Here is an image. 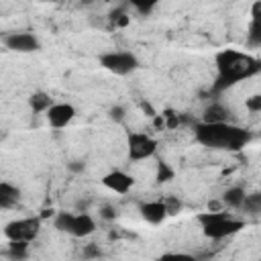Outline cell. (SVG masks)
I'll return each mask as SVG.
<instances>
[{
  "label": "cell",
  "mask_w": 261,
  "mask_h": 261,
  "mask_svg": "<svg viewBox=\"0 0 261 261\" xmlns=\"http://www.w3.org/2000/svg\"><path fill=\"white\" fill-rule=\"evenodd\" d=\"M175 177V171L169 167V163H165V161H159L157 163V184H165V181H171Z\"/></svg>",
  "instance_id": "ac0fdd59"
},
{
  "label": "cell",
  "mask_w": 261,
  "mask_h": 261,
  "mask_svg": "<svg viewBox=\"0 0 261 261\" xmlns=\"http://www.w3.org/2000/svg\"><path fill=\"white\" fill-rule=\"evenodd\" d=\"M128 2H130V4L141 12V14H149V12H151V10H153L161 0H128Z\"/></svg>",
  "instance_id": "44dd1931"
},
{
  "label": "cell",
  "mask_w": 261,
  "mask_h": 261,
  "mask_svg": "<svg viewBox=\"0 0 261 261\" xmlns=\"http://www.w3.org/2000/svg\"><path fill=\"white\" fill-rule=\"evenodd\" d=\"M51 216H55V210H53V208H45V210H41V214H39L41 220H43V218H51Z\"/></svg>",
  "instance_id": "4dcf8cb0"
},
{
  "label": "cell",
  "mask_w": 261,
  "mask_h": 261,
  "mask_svg": "<svg viewBox=\"0 0 261 261\" xmlns=\"http://www.w3.org/2000/svg\"><path fill=\"white\" fill-rule=\"evenodd\" d=\"M6 257L10 259H27L29 257V243L27 241H10L8 245V251H6Z\"/></svg>",
  "instance_id": "2e32d148"
},
{
  "label": "cell",
  "mask_w": 261,
  "mask_h": 261,
  "mask_svg": "<svg viewBox=\"0 0 261 261\" xmlns=\"http://www.w3.org/2000/svg\"><path fill=\"white\" fill-rule=\"evenodd\" d=\"M108 20H110L114 27H126V24L130 22V16H128L122 8H116V10H112V12L108 14Z\"/></svg>",
  "instance_id": "ffe728a7"
},
{
  "label": "cell",
  "mask_w": 261,
  "mask_h": 261,
  "mask_svg": "<svg viewBox=\"0 0 261 261\" xmlns=\"http://www.w3.org/2000/svg\"><path fill=\"white\" fill-rule=\"evenodd\" d=\"M39 2H59V0H39Z\"/></svg>",
  "instance_id": "d6a6232c"
},
{
  "label": "cell",
  "mask_w": 261,
  "mask_h": 261,
  "mask_svg": "<svg viewBox=\"0 0 261 261\" xmlns=\"http://www.w3.org/2000/svg\"><path fill=\"white\" fill-rule=\"evenodd\" d=\"M75 116V108L67 102H59V104H51L47 108V120L53 128H65Z\"/></svg>",
  "instance_id": "ba28073f"
},
{
  "label": "cell",
  "mask_w": 261,
  "mask_h": 261,
  "mask_svg": "<svg viewBox=\"0 0 261 261\" xmlns=\"http://www.w3.org/2000/svg\"><path fill=\"white\" fill-rule=\"evenodd\" d=\"M100 65L114 75H128L139 67V59L128 51H108L98 57Z\"/></svg>",
  "instance_id": "277c9868"
},
{
  "label": "cell",
  "mask_w": 261,
  "mask_h": 261,
  "mask_svg": "<svg viewBox=\"0 0 261 261\" xmlns=\"http://www.w3.org/2000/svg\"><path fill=\"white\" fill-rule=\"evenodd\" d=\"M245 106H247L251 112H259V110H261V96H259V94L251 96V98L245 102Z\"/></svg>",
  "instance_id": "cb8c5ba5"
},
{
  "label": "cell",
  "mask_w": 261,
  "mask_h": 261,
  "mask_svg": "<svg viewBox=\"0 0 261 261\" xmlns=\"http://www.w3.org/2000/svg\"><path fill=\"white\" fill-rule=\"evenodd\" d=\"M20 200V190L8 181H0V208H12Z\"/></svg>",
  "instance_id": "7c38bea8"
},
{
  "label": "cell",
  "mask_w": 261,
  "mask_h": 261,
  "mask_svg": "<svg viewBox=\"0 0 261 261\" xmlns=\"http://www.w3.org/2000/svg\"><path fill=\"white\" fill-rule=\"evenodd\" d=\"M243 200H245V190L239 188V186L228 188V190L222 194V204H224V206H230V208H241Z\"/></svg>",
  "instance_id": "9a60e30c"
},
{
  "label": "cell",
  "mask_w": 261,
  "mask_h": 261,
  "mask_svg": "<svg viewBox=\"0 0 261 261\" xmlns=\"http://www.w3.org/2000/svg\"><path fill=\"white\" fill-rule=\"evenodd\" d=\"M139 210H141V218L147 220L149 224H161L167 218V212H165V206L161 200L145 202V204H141Z\"/></svg>",
  "instance_id": "8fae6325"
},
{
  "label": "cell",
  "mask_w": 261,
  "mask_h": 261,
  "mask_svg": "<svg viewBox=\"0 0 261 261\" xmlns=\"http://www.w3.org/2000/svg\"><path fill=\"white\" fill-rule=\"evenodd\" d=\"M41 230V218L33 216V218H18V220H10L4 226V237L8 241H35L37 234Z\"/></svg>",
  "instance_id": "5b68a950"
},
{
  "label": "cell",
  "mask_w": 261,
  "mask_h": 261,
  "mask_svg": "<svg viewBox=\"0 0 261 261\" xmlns=\"http://www.w3.org/2000/svg\"><path fill=\"white\" fill-rule=\"evenodd\" d=\"M94 230H96V222H94V218H92L90 214L84 212V214H73V216H71V224H69L67 234L82 239V237L92 234Z\"/></svg>",
  "instance_id": "30bf717a"
},
{
  "label": "cell",
  "mask_w": 261,
  "mask_h": 261,
  "mask_svg": "<svg viewBox=\"0 0 261 261\" xmlns=\"http://www.w3.org/2000/svg\"><path fill=\"white\" fill-rule=\"evenodd\" d=\"M4 45L16 53H33L41 49V43L33 33H10L4 37Z\"/></svg>",
  "instance_id": "52a82bcc"
},
{
  "label": "cell",
  "mask_w": 261,
  "mask_h": 261,
  "mask_svg": "<svg viewBox=\"0 0 261 261\" xmlns=\"http://www.w3.org/2000/svg\"><path fill=\"white\" fill-rule=\"evenodd\" d=\"M196 220L200 222L202 226V232L208 237V239H224V237H230L234 232H239L245 224L243 220H237L232 218L228 212L224 210H216V212H202L196 216Z\"/></svg>",
  "instance_id": "3957f363"
},
{
  "label": "cell",
  "mask_w": 261,
  "mask_h": 261,
  "mask_svg": "<svg viewBox=\"0 0 261 261\" xmlns=\"http://www.w3.org/2000/svg\"><path fill=\"white\" fill-rule=\"evenodd\" d=\"M161 116H163V120H165V126H167V128H175V126H179V122H181V116H179V114H175L173 110H165Z\"/></svg>",
  "instance_id": "603a6c76"
},
{
  "label": "cell",
  "mask_w": 261,
  "mask_h": 261,
  "mask_svg": "<svg viewBox=\"0 0 261 261\" xmlns=\"http://www.w3.org/2000/svg\"><path fill=\"white\" fill-rule=\"evenodd\" d=\"M241 208H245V212L257 214V212L261 210V196H259V194H251V196L245 194V200H243Z\"/></svg>",
  "instance_id": "d6986e66"
},
{
  "label": "cell",
  "mask_w": 261,
  "mask_h": 261,
  "mask_svg": "<svg viewBox=\"0 0 261 261\" xmlns=\"http://www.w3.org/2000/svg\"><path fill=\"white\" fill-rule=\"evenodd\" d=\"M2 139H4V133H0V143H2Z\"/></svg>",
  "instance_id": "836d02e7"
},
{
  "label": "cell",
  "mask_w": 261,
  "mask_h": 261,
  "mask_svg": "<svg viewBox=\"0 0 261 261\" xmlns=\"http://www.w3.org/2000/svg\"><path fill=\"white\" fill-rule=\"evenodd\" d=\"M67 167H69L73 173H80V171H84V163H82V161H71Z\"/></svg>",
  "instance_id": "f1b7e54d"
},
{
  "label": "cell",
  "mask_w": 261,
  "mask_h": 261,
  "mask_svg": "<svg viewBox=\"0 0 261 261\" xmlns=\"http://www.w3.org/2000/svg\"><path fill=\"white\" fill-rule=\"evenodd\" d=\"M139 108H141L149 118H153V116L157 114V110H155V108L151 106V102H147V100H141V102H139Z\"/></svg>",
  "instance_id": "484cf974"
},
{
  "label": "cell",
  "mask_w": 261,
  "mask_h": 261,
  "mask_svg": "<svg viewBox=\"0 0 261 261\" xmlns=\"http://www.w3.org/2000/svg\"><path fill=\"white\" fill-rule=\"evenodd\" d=\"M51 104H53V100L45 92H33L31 98H29V106H31L33 112H47V108Z\"/></svg>",
  "instance_id": "5bb4252c"
},
{
  "label": "cell",
  "mask_w": 261,
  "mask_h": 261,
  "mask_svg": "<svg viewBox=\"0 0 261 261\" xmlns=\"http://www.w3.org/2000/svg\"><path fill=\"white\" fill-rule=\"evenodd\" d=\"M102 184H104L108 190L116 192V194H126V192L133 188L135 179H133L128 173H124V171H120V169H114V171H108V173L102 177Z\"/></svg>",
  "instance_id": "9c48e42d"
},
{
  "label": "cell",
  "mask_w": 261,
  "mask_h": 261,
  "mask_svg": "<svg viewBox=\"0 0 261 261\" xmlns=\"http://www.w3.org/2000/svg\"><path fill=\"white\" fill-rule=\"evenodd\" d=\"M126 145H128V157L133 161L147 159L157 151V141L145 133H130L126 139Z\"/></svg>",
  "instance_id": "8992f818"
},
{
  "label": "cell",
  "mask_w": 261,
  "mask_h": 261,
  "mask_svg": "<svg viewBox=\"0 0 261 261\" xmlns=\"http://www.w3.org/2000/svg\"><path fill=\"white\" fill-rule=\"evenodd\" d=\"M84 255H86V257H98V255H100V251H98L96 247H92V245H90V247H86Z\"/></svg>",
  "instance_id": "f546056e"
},
{
  "label": "cell",
  "mask_w": 261,
  "mask_h": 261,
  "mask_svg": "<svg viewBox=\"0 0 261 261\" xmlns=\"http://www.w3.org/2000/svg\"><path fill=\"white\" fill-rule=\"evenodd\" d=\"M228 116H230V112H228L222 104L212 102L210 106H206L204 116H202V122H226Z\"/></svg>",
  "instance_id": "4fadbf2b"
},
{
  "label": "cell",
  "mask_w": 261,
  "mask_h": 261,
  "mask_svg": "<svg viewBox=\"0 0 261 261\" xmlns=\"http://www.w3.org/2000/svg\"><path fill=\"white\" fill-rule=\"evenodd\" d=\"M80 2H82V4H84V6H90V4H92V2H94V0H80Z\"/></svg>",
  "instance_id": "1f68e13d"
},
{
  "label": "cell",
  "mask_w": 261,
  "mask_h": 261,
  "mask_svg": "<svg viewBox=\"0 0 261 261\" xmlns=\"http://www.w3.org/2000/svg\"><path fill=\"white\" fill-rule=\"evenodd\" d=\"M222 206H224V204H222V200H210V202H208V210H210V212L222 210Z\"/></svg>",
  "instance_id": "83f0119b"
},
{
  "label": "cell",
  "mask_w": 261,
  "mask_h": 261,
  "mask_svg": "<svg viewBox=\"0 0 261 261\" xmlns=\"http://www.w3.org/2000/svg\"><path fill=\"white\" fill-rule=\"evenodd\" d=\"M196 141L202 143L204 147L210 149H220V151H241L253 135L237 124L226 122H200L194 128Z\"/></svg>",
  "instance_id": "7a4b0ae2"
},
{
  "label": "cell",
  "mask_w": 261,
  "mask_h": 261,
  "mask_svg": "<svg viewBox=\"0 0 261 261\" xmlns=\"http://www.w3.org/2000/svg\"><path fill=\"white\" fill-rule=\"evenodd\" d=\"M161 202H163V206H165V212H167V216H175L177 212H181V208H184V204H181V200L179 198H175V196H163L161 198Z\"/></svg>",
  "instance_id": "e0dca14e"
},
{
  "label": "cell",
  "mask_w": 261,
  "mask_h": 261,
  "mask_svg": "<svg viewBox=\"0 0 261 261\" xmlns=\"http://www.w3.org/2000/svg\"><path fill=\"white\" fill-rule=\"evenodd\" d=\"M100 216L106 218V220H114V218H116V210H114L112 206H104V208L100 210Z\"/></svg>",
  "instance_id": "4316f807"
},
{
  "label": "cell",
  "mask_w": 261,
  "mask_h": 261,
  "mask_svg": "<svg viewBox=\"0 0 261 261\" xmlns=\"http://www.w3.org/2000/svg\"><path fill=\"white\" fill-rule=\"evenodd\" d=\"M216 67H218V77L214 82V92H222L232 84L253 77L261 71V63L257 57L234 51V49L220 51L216 55Z\"/></svg>",
  "instance_id": "6da1fadb"
},
{
  "label": "cell",
  "mask_w": 261,
  "mask_h": 261,
  "mask_svg": "<svg viewBox=\"0 0 261 261\" xmlns=\"http://www.w3.org/2000/svg\"><path fill=\"white\" fill-rule=\"evenodd\" d=\"M249 43L251 45H261V27H259V18H253L251 22V31H249Z\"/></svg>",
  "instance_id": "7402d4cb"
},
{
  "label": "cell",
  "mask_w": 261,
  "mask_h": 261,
  "mask_svg": "<svg viewBox=\"0 0 261 261\" xmlns=\"http://www.w3.org/2000/svg\"><path fill=\"white\" fill-rule=\"evenodd\" d=\"M108 114H110V118H112L114 122H122V120H124V108H122V106H112Z\"/></svg>",
  "instance_id": "d4e9b609"
}]
</instances>
